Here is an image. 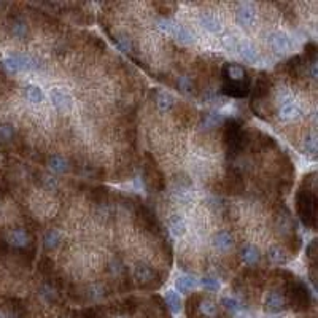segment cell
<instances>
[{
  "mask_svg": "<svg viewBox=\"0 0 318 318\" xmlns=\"http://www.w3.org/2000/svg\"><path fill=\"white\" fill-rule=\"evenodd\" d=\"M267 258L269 261L272 264H277V266H281V264H287L288 263V255L284 249H280L278 245H274L270 246L267 250Z\"/></svg>",
  "mask_w": 318,
  "mask_h": 318,
  "instance_id": "obj_16",
  "label": "cell"
},
{
  "mask_svg": "<svg viewBox=\"0 0 318 318\" xmlns=\"http://www.w3.org/2000/svg\"><path fill=\"white\" fill-rule=\"evenodd\" d=\"M61 240H62L61 232L51 229V231H48V232L45 234V237H43V245H45V249H46V250H54V249H57L59 245H61Z\"/></svg>",
  "mask_w": 318,
  "mask_h": 318,
  "instance_id": "obj_22",
  "label": "cell"
},
{
  "mask_svg": "<svg viewBox=\"0 0 318 318\" xmlns=\"http://www.w3.org/2000/svg\"><path fill=\"white\" fill-rule=\"evenodd\" d=\"M226 185H228V191H231V193H240L243 190L242 173L237 169H229L228 179H226Z\"/></svg>",
  "mask_w": 318,
  "mask_h": 318,
  "instance_id": "obj_13",
  "label": "cell"
},
{
  "mask_svg": "<svg viewBox=\"0 0 318 318\" xmlns=\"http://www.w3.org/2000/svg\"><path fill=\"white\" fill-rule=\"evenodd\" d=\"M214 245H215V249H218L221 252H226V250L232 249V245H234L232 234L229 231H220V232H217L215 237H214Z\"/></svg>",
  "mask_w": 318,
  "mask_h": 318,
  "instance_id": "obj_12",
  "label": "cell"
},
{
  "mask_svg": "<svg viewBox=\"0 0 318 318\" xmlns=\"http://www.w3.org/2000/svg\"><path fill=\"white\" fill-rule=\"evenodd\" d=\"M176 86H179V89H182L183 92H191L194 88L193 81L188 77H179V80H176Z\"/></svg>",
  "mask_w": 318,
  "mask_h": 318,
  "instance_id": "obj_35",
  "label": "cell"
},
{
  "mask_svg": "<svg viewBox=\"0 0 318 318\" xmlns=\"http://www.w3.org/2000/svg\"><path fill=\"white\" fill-rule=\"evenodd\" d=\"M304 148H305V151H307V153L313 155V153L316 151V140H315V135H310L309 138H305Z\"/></svg>",
  "mask_w": 318,
  "mask_h": 318,
  "instance_id": "obj_40",
  "label": "cell"
},
{
  "mask_svg": "<svg viewBox=\"0 0 318 318\" xmlns=\"http://www.w3.org/2000/svg\"><path fill=\"white\" fill-rule=\"evenodd\" d=\"M39 293H40V296H42L46 302H56L57 298H59V293H57L56 288H54L53 285H50V284L42 285L40 290H39Z\"/></svg>",
  "mask_w": 318,
  "mask_h": 318,
  "instance_id": "obj_25",
  "label": "cell"
},
{
  "mask_svg": "<svg viewBox=\"0 0 318 318\" xmlns=\"http://www.w3.org/2000/svg\"><path fill=\"white\" fill-rule=\"evenodd\" d=\"M166 302H167L169 309L173 313L180 312V309H182V301H180V296L175 291H167V294H166Z\"/></svg>",
  "mask_w": 318,
  "mask_h": 318,
  "instance_id": "obj_31",
  "label": "cell"
},
{
  "mask_svg": "<svg viewBox=\"0 0 318 318\" xmlns=\"http://www.w3.org/2000/svg\"><path fill=\"white\" fill-rule=\"evenodd\" d=\"M310 175L305 176L302 186L296 194V208L305 226L315 229V211H316V196H315V182L310 183Z\"/></svg>",
  "mask_w": 318,
  "mask_h": 318,
  "instance_id": "obj_2",
  "label": "cell"
},
{
  "mask_svg": "<svg viewBox=\"0 0 318 318\" xmlns=\"http://www.w3.org/2000/svg\"><path fill=\"white\" fill-rule=\"evenodd\" d=\"M170 35H173V37L182 42V43H191L193 42V33L190 30H186L183 26H179V24H172V29H170Z\"/></svg>",
  "mask_w": 318,
  "mask_h": 318,
  "instance_id": "obj_23",
  "label": "cell"
},
{
  "mask_svg": "<svg viewBox=\"0 0 318 318\" xmlns=\"http://www.w3.org/2000/svg\"><path fill=\"white\" fill-rule=\"evenodd\" d=\"M315 246H316V240H312V243L309 245V249H307V255L312 260V264H313V260H315Z\"/></svg>",
  "mask_w": 318,
  "mask_h": 318,
  "instance_id": "obj_41",
  "label": "cell"
},
{
  "mask_svg": "<svg viewBox=\"0 0 318 318\" xmlns=\"http://www.w3.org/2000/svg\"><path fill=\"white\" fill-rule=\"evenodd\" d=\"M4 65L7 70H10V72H27V70H35L39 67L37 61L27 54L8 56L4 61Z\"/></svg>",
  "mask_w": 318,
  "mask_h": 318,
  "instance_id": "obj_5",
  "label": "cell"
},
{
  "mask_svg": "<svg viewBox=\"0 0 318 318\" xmlns=\"http://www.w3.org/2000/svg\"><path fill=\"white\" fill-rule=\"evenodd\" d=\"M145 183L151 188H162V175L155 164H148L145 167Z\"/></svg>",
  "mask_w": 318,
  "mask_h": 318,
  "instance_id": "obj_15",
  "label": "cell"
},
{
  "mask_svg": "<svg viewBox=\"0 0 318 318\" xmlns=\"http://www.w3.org/2000/svg\"><path fill=\"white\" fill-rule=\"evenodd\" d=\"M7 243L13 245L15 249H27L29 243H30V235H29V232L24 228L13 229L8 234Z\"/></svg>",
  "mask_w": 318,
  "mask_h": 318,
  "instance_id": "obj_9",
  "label": "cell"
},
{
  "mask_svg": "<svg viewBox=\"0 0 318 318\" xmlns=\"http://www.w3.org/2000/svg\"><path fill=\"white\" fill-rule=\"evenodd\" d=\"M0 318H5V316H4V315H2V313H0Z\"/></svg>",
  "mask_w": 318,
  "mask_h": 318,
  "instance_id": "obj_42",
  "label": "cell"
},
{
  "mask_svg": "<svg viewBox=\"0 0 318 318\" xmlns=\"http://www.w3.org/2000/svg\"><path fill=\"white\" fill-rule=\"evenodd\" d=\"M221 304L225 305V309H226L229 313H234V312H237V310H239V302L235 301L234 298H223Z\"/></svg>",
  "mask_w": 318,
  "mask_h": 318,
  "instance_id": "obj_36",
  "label": "cell"
},
{
  "mask_svg": "<svg viewBox=\"0 0 318 318\" xmlns=\"http://www.w3.org/2000/svg\"><path fill=\"white\" fill-rule=\"evenodd\" d=\"M201 24H202V27H205L207 30L214 32V33H217V32L221 30L220 21H218L214 15H204V16L201 18Z\"/></svg>",
  "mask_w": 318,
  "mask_h": 318,
  "instance_id": "obj_26",
  "label": "cell"
},
{
  "mask_svg": "<svg viewBox=\"0 0 318 318\" xmlns=\"http://www.w3.org/2000/svg\"><path fill=\"white\" fill-rule=\"evenodd\" d=\"M110 270H112V272H113L115 275H120V274L124 272L126 267H124V264H123L120 260H113L112 264H110Z\"/></svg>",
  "mask_w": 318,
  "mask_h": 318,
  "instance_id": "obj_39",
  "label": "cell"
},
{
  "mask_svg": "<svg viewBox=\"0 0 318 318\" xmlns=\"http://www.w3.org/2000/svg\"><path fill=\"white\" fill-rule=\"evenodd\" d=\"M15 135V127L8 124V123H4L0 124V144H8L11 138Z\"/></svg>",
  "mask_w": 318,
  "mask_h": 318,
  "instance_id": "obj_32",
  "label": "cell"
},
{
  "mask_svg": "<svg viewBox=\"0 0 318 318\" xmlns=\"http://www.w3.org/2000/svg\"><path fill=\"white\" fill-rule=\"evenodd\" d=\"M51 102L59 112H68L72 109V97L70 94L61 88L51 89Z\"/></svg>",
  "mask_w": 318,
  "mask_h": 318,
  "instance_id": "obj_8",
  "label": "cell"
},
{
  "mask_svg": "<svg viewBox=\"0 0 318 318\" xmlns=\"http://www.w3.org/2000/svg\"><path fill=\"white\" fill-rule=\"evenodd\" d=\"M223 138H225V147H226V153L228 158H235L240 153V150L243 148L245 144V132L240 126V123L237 120H228L225 123V132H223Z\"/></svg>",
  "mask_w": 318,
  "mask_h": 318,
  "instance_id": "obj_3",
  "label": "cell"
},
{
  "mask_svg": "<svg viewBox=\"0 0 318 318\" xmlns=\"http://www.w3.org/2000/svg\"><path fill=\"white\" fill-rule=\"evenodd\" d=\"M26 97L32 103H39V102L43 100V92H42V89L39 86L29 85V86H26Z\"/></svg>",
  "mask_w": 318,
  "mask_h": 318,
  "instance_id": "obj_29",
  "label": "cell"
},
{
  "mask_svg": "<svg viewBox=\"0 0 318 318\" xmlns=\"http://www.w3.org/2000/svg\"><path fill=\"white\" fill-rule=\"evenodd\" d=\"M305 57H309V61L312 65H315V59H316V45L315 43H307L305 45Z\"/></svg>",
  "mask_w": 318,
  "mask_h": 318,
  "instance_id": "obj_38",
  "label": "cell"
},
{
  "mask_svg": "<svg viewBox=\"0 0 318 318\" xmlns=\"http://www.w3.org/2000/svg\"><path fill=\"white\" fill-rule=\"evenodd\" d=\"M169 226H170V229L175 235H182L186 229V223L180 215H172L170 220H169Z\"/></svg>",
  "mask_w": 318,
  "mask_h": 318,
  "instance_id": "obj_27",
  "label": "cell"
},
{
  "mask_svg": "<svg viewBox=\"0 0 318 318\" xmlns=\"http://www.w3.org/2000/svg\"><path fill=\"white\" fill-rule=\"evenodd\" d=\"M287 299L284 294H280L277 291H270L267 293V296L264 299V310L269 313H280L287 309Z\"/></svg>",
  "mask_w": 318,
  "mask_h": 318,
  "instance_id": "obj_7",
  "label": "cell"
},
{
  "mask_svg": "<svg viewBox=\"0 0 318 318\" xmlns=\"http://www.w3.org/2000/svg\"><path fill=\"white\" fill-rule=\"evenodd\" d=\"M10 32L13 37L19 39V40H24L29 33V27L26 24V21L22 18H13L10 22Z\"/></svg>",
  "mask_w": 318,
  "mask_h": 318,
  "instance_id": "obj_14",
  "label": "cell"
},
{
  "mask_svg": "<svg viewBox=\"0 0 318 318\" xmlns=\"http://www.w3.org/2000/svg\"><path fill=\"white\" fill-rule=\"evenodd\" d=\"M173 103H175V99L170 96V94L167 92H158V97H156V105H158V109L161 112H169L172 107H173Z\"/></svg>",
  "mask_w": 318,
  "mask_h": 318,
  "instance_id": "obj_24",
  "label": "cell"
},
{
  "mask_svg": "<svg viewBox=\"0 0 318 318\" xmlns=\"http://www.w3.org/2000/svg\"><path fill=\"white\" fill-rule=\"evenodd\" d=\"M302 115L301 109L298 107L296 103H293V102H287L281 105V109H280V118L281 120H298V118Z\"/></svg>",
  "mask_w": 318,
  "mask_h": 318,
  "instance_id": "obj_17",
  "label": "cell"
},
{
  "mask_svg": "<svg viewBox=\"0 0 318 318\" xmlns=\"http://www.w3.org/2000/svg\"><path fill=\"white\" fill-rule=\"evenodd\" d=\"M237 51L242 54V57L245 59V61H249V62H256L258 61V53L250 43L237 42Z\"/></svg>",
  "mask_w": 318,
  "mask_h": 318,
  "instance_id": "obj_21",
  "label": "cell"
},
{
  "mask_svg": "<svg viewBox=\"0 0 318 318\" xmlns=\"http://www.w3.org/2000/svg\"><path fill=\"white\" fill-rule=\"evenodd\" d=\"M269 88H270V81H269V78H267L266 75H261L260 78H258V81H256V86H255L253 103H255V102H258L260 99H263V97L266 96V94H267Z\"/></svg>",
  "mask_w": 318,
  "mask_h": 318,
  "instance_id": "obj_20",
  "label": "cell"
},
{
  "mask_svg": "<svg viewBox=\"0 0 318 318\" xmlns=\"http://www.w3.org/2000/svg\"><path fill=\"white\" fill-rule=\"evenodd\" d=\"M235 19L240 26L249 27L255 22V10L250 4H242L239 5L237 11H235Z\"/></svg>",
  "mask_w": 318,
  "mask_h": 318,
  "instance_id": "obj_11",
  "label": "cell"
},
{
  "mask_svg": "<svg viewBox=\"0 0 318 318\" xmlns=\"http://www.w3.org/2000/svg\"><path fill=\"white\" fill-rule=\"evenodd\" d=\"M201 284L204 288L210 290V291H217L220 288V284H218V280L217 278H211V277H204L201 280Z\"/></svg>",
  "mask_w": 318,
  "mask_h": 318,
  "instance_id": "obj_37",
  "label": "cell"
},
{
  "mask_svg": "<svg viewBox=\"0 0 318 318\" xmlns=\"http://www.w3.org/2000/svg\"><path fill=\"white\" fill-rule=\"evenodd\" d=\"M288 298H290V305L293 307V310L302 312L310 307L312 296L307 287L299 280H291V284L288 285Z\"/></svg>",
  "mask_w": 318,
  "mask_h": 318,
  "instance_id": "obj_4",
  "label": "cell"
},
{
  "mask_svg": "<svg viewBox=\"0 0 318 318\" xmlns=\"http://www.w3.org/2000/svg\"><path fill=\"white\" fill-rule=\"evenodd\" d=\"M116 43H118V46H120V48H121L123 51H126V53H131V51L134 50V45H132L131 39L126 37V35H118V37H116Z\"/></svg>",
  "mask_w": 318,
  "mask_h": 318,
  "instance_id": "obj_34",
  "label": "cell"
},
{
  "mask_svg": "<svg viewBox=\"0 0 318 318\" xmlns=\"http://www.w3.org/2000/svg\"><path fill=\"white\" fill-rule=\"evenodd\" d=\"M250 75L246 68L239 64H225L223 67V86L221 92L229 97L240 99L245 97L250 91Z\"/></svg>",
  "mask_w": 318,
  "mask_h": 318,
  "instance_id": "obj_1",
  "label": "cell"
},
{
  "mask_svg": "<svg viewBox=\"0 0 318 318\" xmlns=\"http://www.w3.org/2000/svg\"><path fill=\"white\" fill-rule=\"evenodd\" d=\"M267 40L277 53H287L291 50V40L284 32H272L267 37Z\"/></svg>",
  "mask_w": 318,
  "mask_h": 318,
  "instance_id": "obj_10",
  "label": "cell"
},
{
  "mask_svg": "<svg viewBox=\"0 0 318 318\" xmlns=\"http://www.w3.org/2000/svg\"><path fill=\"white\" fill-rule=\"evenodd\" d=\"M135 278L138 280V284L144 288H156L159 287V284L156 280H159L158 272L153 267L147 266V264H138L135 267Z\"/></svg>",
  "mask_w": 318,
  "mask_h": 318,
  "instance_id": "obj_6",
  "label": "cell"
},
{
  "mask_svg": "<svg viewBox=\"0 0 318 318\" xmlns=\"http://www.w3.org/2000/svg\"><path fill=\"white\" fill-rule=\"evenodd\" d=\"M48 166L51 170L57 173H65L70 170V162L64 156H59V155H54L48 159Z\"/></svg>",
  "mask_w": 318,
  "mask_h": 318,
  "instance_id": "obj_18",
  "label": "cell"
},
{
  "mask_svg": "<svg viewBox=\"0 0 318 318\" xmlns=\"http://www.w3.org/2000/svg\"><path fill=\"white\" fill-rule=\"evenodd\" d=\"M220 123H221V115L218 112L205 113L204 118H202V127L204 129H211V127H215Z\"/></svg>",
  "mask_w": 318,
  "mask_h": 318,
  "instance_id": "obj_30",
  "label": "cell"
},
{
  "mask_svg": "<svg viewBox=\"0 0 318 318\" xmlns=\"http://www.w3.org/2000/svg\"><path fill=\"white\" fill-rule=\"evenodd\" d=\"M10 313L13 315L15 318H26L27 310H26L24 305H22L21 301H11L10 302Z\"/></svg>",
  "mask_w": 318,
  "mask_h": 318,
  "instance_id": "obj_33",
  "label": "cell"
},
{
  "mask_svg": "<svg viewBox=\"0 0 318 318\" xmlns=\"http://www.w3.org/2000/svg\"><path fill=\"white\" fill-rule=\"evenodd\" d=\"M175 285H176V290H179L180 293H188L197 285V280L193 278V277H180L179 280H176Z\"/></svg>",
  "mask_w": 318,
  "mask_h": 318,
  "instance_id": "obj_28",
  "label": "cell"
},
{
  "mask_svg": "<svg viewBox=\"0 0 318 318\" xmlns=\"http://www.w3.org/2000/svg\"><path fill=\"white\" fill-rule=\"evenodd\" d=\"M240 256H242V260L246 264L253 266V264H256L258 261H260L261 253H260V250H258L255 245H245L243 249H242V255Z\"/></svg>",
  "mask_w": 318,
  "mask_h": 318,
  "instance_id": "obj_19",
  "label": "cell"
}]
</instances>
